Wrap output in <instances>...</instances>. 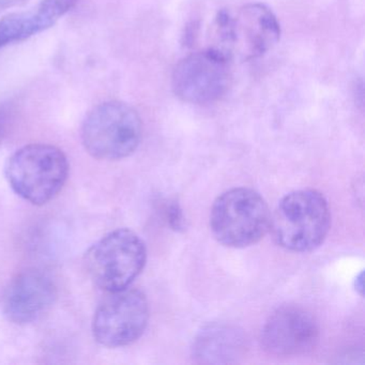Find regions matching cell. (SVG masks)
I'll list each match as a JSON object with an SVG mask.
<instances>
[{
  "label": "cell",
  "mask_w": 365,
  "mask_h": 365,
  "mask_svg": "<svg viewBox=\"0 0 365 365\" xmlns=\"http://www.w3.org/2000/svg\"><path fill=\"white\" fill-rule=\"evenodd\" d=\"M281 29L273 12L262 4H249L219 12L211 26V46L230 61H251L272 50Z\"/></svg>",
  "instance_id": "cell-1"
},
{
  "label": "cell",
  "mask_w": 365,
  "mask_h": 365,
  "mask_svg": "<svg viewBox=\"0 0 365 365\" xmlns=\"http://www.w3.org/2000/svg\"><path fill=\"white\" fill-rule=\"evenodd\" d=\"M331 225L328 202L316 190H299L286 195L270 217L275 242L290 252L303 253L319 247Z\"/></svg>",
  "instance_id": "cell-2"
},
{
  "label": "cell",
  "mask_w": 365,
  "mask_h": 365,
  "mask_svg": "<svg viewBox=\"0 0 365 365\" xmlns=\"http://www.w3.org/2000/svg\"><path fill=\"white\" fill-rule=\"evenodd\" d=\"M5 176L20 197L42 206L54 200L65 187L69 162L65 153L52 145H27L9 158Z\"/></svg>",
  "instance_id": "cell-3"
},
{
  "label": "cell",
  "mask_w": 365,
  "mask_h": 365,
  "mask_svg": "<svg viewBox=\"0 0 365 365\" xmlns=\"http://www.w3.org/2000/svg\"><path fill=\"white\" fill-rule=\"evenodd\" d=\"M142 120L129 104L110 101L89 112L83 123L81 138L91 157L117 161L135 153L142 140Z\"/></svg>",
  "instance_id": "cell-4"
},
{
  "label": "cell",
  "mask_w": 365,
  "mask_h": 365,
  "mask_svg": "<svg viewBox=\"0 0 365 365\" xmlns=\"http://www.w3.org/2000/svg\"><path fill=\"white\" fill-rule=\"evenodd\" d=\"M270 211L259 193L235 187L213 202L210 227L224 247L242 249L259 242L269 230Z\"/></svg>",
  "instance_id": "cell-5"
},
{
  "label": "cell",
  "mask_w": 365,
  "mask_h": 365,
  "mask_svg": "<svg viewBox=\"0 0 365 365\" xmlns=\"http://www.w3.org/2000/svg\"><path fill=\"white\" fill-rule=\"evenodd\" d=\"M144 241L128 228L110 232L95 243L85 257L87 272L96 285L108 292L129 287L144 270Z\"/></svg>",
  "instance_id": "cell-6"
},
{
  "label": "cell",
  "mask_w": 365,
  "mask_h": 365,
  "mask_svg": "<svg viewBox=\"0 0 365 365\" xmlns=\"http://www.w3.org/2000/svg\"><path fill=\"white\" fill-rule=\"evenodd\" d=\"M110 294L93 316V337L106 347H123L144 333L149 320L148 301L140 290L133 288Z\"/></svg>",
  "instance_id": "cell-7"
},
{
  "label": "cell",
  "mask_w": 365,
  "mask_h": 365,
  "mask_svg": "<svg viewBox=\"0 0 365 365\" xmlns=\"http://www.w3.org/2000/svg\"><path fill=\"white\" fill-rule=\"evenodd\" d=\"M230 63L209 48L185 57L173 72L175 95L182 101L198 106L217 101L230 87Z\"/></svg>",
  "instance_id": "cell-8"
},
{
  "label": "cell",
  "mask_w": 365,
  "mask_h": 365,
  "mask_svg": "<svg viewBox=\"0 0 365 365\" xmlns=\"http://www.w3.org/2000/svg\"><path fill=\"white\" fill-rule=\"evenodd\" d=\"M319 336L317 320L307 309L298 305L277 309L262 328L264 349L279 356L305 354L315 347Z\"/></svg>",
  "instance_id": "cell-9"
},
{
  "label": "cell",
  "mask_w": 365,
  "mask_h": 365,
  "mask_svg": "<svg viewBox=\"0 0 365 365\" xmlns=\"http://www.w3.org/2000/svg\"><path fill=\"white\" fill-rule=\"evenodd\" d=\"M57 298V288L50 275L39 270L16 274L1 294L4 315L16 324L37 322L50 311Z\"/></svg>",
  "instance_id": "cell-10"
},
{
  "label": "cell",
  "mask_w": 365,
  "mask_h": 365,
  "mask_svg": "<svg viewBox=\"0 0 365 365\" xmlns=\"http://www.w3.org/2000/svg\"><path fill=\"white\" fill-rule=\"evenodd\" d=\"M78 3V0H41L33 10L5 16L0 21V48L51 29Z\"/></svg>",
  "instance_id": "cell-11"
},
{
  "label": "cell",
  "mask_w": 365,
  "mask_h": 365,
  "mask_svg": "<svg viewBox=\"0 0 365 365\" xmlns=\"http://www.w3.org/2000/svg\"><path fill=\"white\" fill-rule=\"evenodd\" d=\"M245 339L242 332L236 328L211 324L196 337L194 356L202 363L235 362L245 351Z\"/></svg>",
  "instance_id": "cell-12"
},
{
  "label": "cell",
  "mask_w": 365,
  "mask_h": 365,
  "mask_svg": "<svg viewBox=\"0 0 365 365\" xmlns=\"http://www.w3.org/2000/svg\"><path fill=\"white\" fill-rule=\"evenodd\" d=\"M14 116H16V112L11 106L9 104L0 106V143L3 142L9 134L10 129L14 125Z\"/></svg>",
  "instance_id": "cell-13"
},
{
  "label": "cell",
  "mask_w": 365,
  "mask_h": 365,
  "mask_svg": "<svg viewBox=\"0 0 365 365\" xmlns=\"http://www.w3.org/2000/svg\"><path fill=\"white\" fill-rule=\"evenodd\" d=\"M29 0H0V14L10 8L26 5Z\"/></svg>",
  "instance_id": "cell-14"
}]
</instances>
